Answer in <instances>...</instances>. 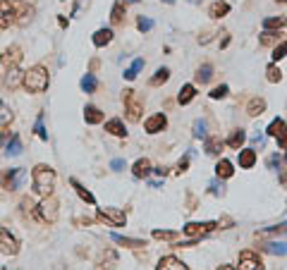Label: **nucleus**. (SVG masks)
I'll return each mask as SVG.
<instances>
[{
    "instance_id": "obj_58",
    "label": "nucleus",
    "mask_w": 287,
    "mask_h": 270,
    "mask_svg": "<svg viewBox=\"0 0 287 270\" xmlns=\"http://www.w3.org/2000/svg\"><path fill=\"white\" fill-rule=\"evenodd\" d=\"M2 141H5V134H0V144H2Z\"/></svg>"
},
{
    "instance_id": "obj_56",
    "label": "nucleus",
    "mask_w": 287,
    "mask_h": 270,
    "mask_svg": "<svg viewBox=\"0 0 287 270\" xmlns=\"http://www.w3.org/2000/svg\"><path fill=\"white\" fill-rule=\"evenodd\" d=\"M163 2H168V5H172V2H175V0H163Z\"/></svg>"
},
{
    "instance_id": "obj_22",
    "label": "nucleus",
    "mask_w": 287,
    "mask_h": 270,
    "mask_svg": "<svg viewBox=\"0 0 287 270\" xmlns=\"http://www.w3.org/2000/svg\"><path fill=\"white\" fill-rule=\"evenodd\" d=\"M132 172H134V177H139V180L148 177V174H151V160H148V158H139V160L134 162Z\"/></svg>"
},
{
    "instance_id": "obj_8",
    "label": "nucleus",
    "mask_w": 287,
    "mask_h": 270,
    "mask_svg": "<svg viewBox=\"0 0 287 270\" xmlns=\"http://www.w3.org/2000/svg\"><path fill=\"white\" fill-rule=\"evenodd\" d=\"M237 268L240 270H261L264 268V260H261V256H258L256 251L246 248V251L240 254V266H237Z\"/></svg>"
},
{
    "instance_id": "obj_53",
    "label": "nucleus",
    "mask_w": 287,
    "mask_h": 270,
    "mask_svg": "<svg viewBox=\"0 0 287 270\" xmlns=\"http://www.w3.org/2000/svg\"><path fill=\"white\" fill-rule=\"evenodd\" d=\"M22 208H24V213H34V201H32V198H24Z\"/></svg>"
},
{
    "instance_id": "obj_33",
    "label": "nucleus",
    "mask_w": 287,
    "mask_h": 270,
    "mask_svg": "<svg viewBox=\"0 0 287 270\" xmlns=\"http://www.w3.org/2000/svg\"><path fill=\"white\" fill-rule=\"evenodd\" d=\"M12 120H14V112L10 110L8 103H2V100H0V127H8Z\"/></svg>"
},
{
    "instance_id": "obj_42",
    "label": "nucleus",
    "mask_w": 287,
    "mask_h": 270,
    "mask_svg": "<svg viewBox=\"0 0 287 270\" xmlns=\"http://www.w3.org/2000/svg\"><path fill=\"white\" fill-rule=\"evenodd\" d=\"M273 234H285V225H280V227H268V230H261V232H256V237H273Z\"/></svg>"
},
{
    "instance_id": "obj_6",
    "label": "nucleus",
    "mask_w": 287,
    "mask_h": 270,
    "mask_svg": "<svg viewBox=\"0 0 287 270\" xmlns=\"http://www.w3.org/2000/svg\"><path fill=\"white\" fill-rule=\"evenodd\" d=\"M0 251H2L5 256H17V254H20V242H17V237L12 234L10 230H5V227H0Z\"/></svg>"
},
{
    "instance_id": "obj_24",
    "label": "nucleus",
    "mask_w": 287,
    "mask_h": 270,
    "mask_svg": "<svg viewBox=\"0 0 287 270\" xmlns=\"http://www.w3.org/2000/svg\"><path fill=\"white\" fill-rule=\"evenodd\" d=\"M244 141H246V132H244V130H234L230 136H228V146L234 148V151H240V148L244 146Z\"/></svg>"
},
{
    "instance_id": "obj_13",
    "label": "nucleus",
    "mask_w": 287,
    "mask_h": 270,
    "mask_svg": "<svg viewBox=\"0 0 287 270\" xmlns=\"http://www.w3.org/2000/svg\"><path fill=\"white\" fill-rule=\"evenodd\" d=\"M158 270H187L189 266L184 263V260L175 258V256H163V258L158 260V266H156Z\"/></svg>"
},
{
    "instance_id": "obj_19",
    "label": "nucleus",
    "mask_w": 287,
    "mask_h": 270,
    "mask_svg": "<svg viewBox=\"0 0 287 270\" xmlns=\"http://www.w3.org/2000/svg\"><path fill=\"white\" fill-rule=\"evenodd\" d=\"M106 132L112 134V136H118V139H124L127 136V130H124V124H122V120H108L106 122Z\"/></svg>"
},
{
    "instance_id": "obj_38",
    "label": "nucleus",
    "mask_w": 287,
    "mask_h": 270,
    "mask_svg": "<svg viewBox=\"0 0 287 270\" xmlns=\"http://www.w3.org/2000/svg\"><path fill=\"white\" fill-rule=\"evenodd\" d=\"M285 26V17H266L264 29H282Z\"/></svg>"
},
{
    "instance_id": "obj_48",
    "label": "nucleus",
    "mask_w": 287,
    "mask_h": 270,
    "mask_svg": "<svg viewBox=\"0 0 287 270\" xmlns=\"http://www.w3.org/2000/svg\"><path fill=\"white\" fill-rule=\"evenodd\" d=\"M124 168H127L124 158H115V160H110V170H115V172H122Z\"/></svg>"
},
{
    "instance_id": "obj_57",
    "label": "nucleus",
    "mask_w": 287,
    "mask_h": 270,
    "mask_svg": "<svg viewBox=\"0 0 287 270\" xmlns=\"http://www.w3.org/2000/svg\"><path fill=\"white\" fill-rule=\"evenodd\" d=\"M122 2H139V0H122Z\"/></svg>"
},
{
    "instance_id": "obj_43",
    "label": "nucleus",
    "mask_w": 287,
    "mask_h": 270,
    "mask_svg": "<svg viewBox=\"0 0 287 270\" xmlns=\"http://www.w3.org/2000/svg\"><path fill=\"white\" fill-rule=\"evenodd\" d=\"M17 17H20V20H14V22H20V24L32 22V17H34V8H32V5H29V8H24L22 12H17Z\"/></svg>"
},
{
    "instance_id": "obj_45",
    "label": "nucleus",
    "mask_w": 287,
    "mask_h": 270,
    "mask_svg": "<svg viewBox=\"0 0 287 270\" xmlns=\"http://www.w3.org/2000/svg\"><path fill=\"white\" fill-rule=\"evenodd\" d=\"M115 260H118V254L110 248V251H106V254L98 258V268H106V263H115Z\"/></svg>"
},
{
    "instance_id": "obj_27",
    "label": "nucleus",
    "mask_w": 287,
    "mask_h": 270,
    "mask_svg": "<svg viewBox=\"0 0 287 270\" xmlns=\"http://www.w3.org/2000/svg\"><path fill=\"white\" fill-rule=\"evenodd\" d=\"M204 151L208 153V156H220V151H222V141L218 139V136H206Z\"/></svg>"
},
{
    "instance_id": "obj_40",
    "label": "nucleus",
    "mask_w": 287,
    "mask_h": 270,
    "mask_svg": "<svg viewBox=\"0 0 287 270\" xmlns=\"http://www.w3.org/2000/svg\"><path fill=\"white\" fill-rule=\"evenodd\" d=\"M278 36H280L278 32L264 29V34H261V38H258V41H261V46H270V44H276V41H278Z\"/></svg>"
},
{
    "instance_id": "obj_51",
    "label": "nucleus",
    "mask_w": 287,
    "mask_h": 270,
    "mask_svg": "<svg viewBox=\"0 0 287 270\" xmlns=\"http://www.w3.org/2000/svg\"><path fill=\"white\" fill-rule=\"evenodd\" d=\"M268 168H270V170L282 168V156H270V158H268Z\"/></svg>"
},
{
    "instance_id": "obj_54",
    "label": "nucleus",
    "mask_w": 287,
    "mask_h": 270,
    "mask_svg": "<svg viewBox=\"0 0 287 270\" xmlns=\"http://www.w3.org/2000/svg\"><path fill=\"white\" fill-rule=\"evenodd\" d=\"M151 172H156L158 177H166V174H168V168H166V165H158V168H154Z\"/></svg>"
},
{
    "instance_id": "obj_5",
    "label": "nucleus",
    "mask_w": 287,
    "mask_h": 270,
    "mask_svg": "<svg viewBox=\"0 0 287 270\" xmlns=\"http://www.w3.org/2000/svg\"><path fill=\"white\" fill-rule=\"evenodd\" d=\"M24 180H26V170L24 168H10L8 172L2 174V186L8 192H17V189H22Z\"/></svg>"
},
{
    "instance_id": "obj_41",
    "label": "nucleus",
    "mask_w": 287,
    "mask_h": 270,
    "mask_svg": "<svg viewBox=\"0 0 287 270\" xmlns=\"http://www.w3.org/2000/svg\"><path fill=\"white\" fill-rule=\"evenodd\" d=\"M194 136H196V139H206V136H208V132H206V120H196V122H194Z\"/></svg>"
},
{
    "instance_id": "obj_14",
    "label": "nucleus",
    "mask_w": 287,
    "mask_h": 270,
    "mask_svg": "<svg viewBox=\"0 0 287 270\" xmlns=\"http://www.w3.org/2000/svg\"><path fill=\"white\" fill-rule=\"evenodd\" d=\"M22 70H20V65L17 67H8V76H5V84H8V88H20L22 86Z\"/></svg>"
},
{
    "instance_id": "obj_4",
    "label": "nucleus",
    "mask_w": 287,
    "mask_h": 270,
    "mask_svg": "<svg viewBox=\"0 0 287 270\" xmlns=\"http://www.w3.org/2000/svg\"><path fill=\"white\" fill-rule=\"evenodd\" d=\"M34 216L38 218L41 222H48V225H53L58 220V201L53 198V196L48 194L44 196V201L34 208Z\"/></svg>"
},
{
    "instance_id": "obj_46",
    "label": "nucleus",
    "mask_w": 287,
    "mask_h": 270,
    "mask_svg": "<svg viewBox=\"0 0 287 270\" xmlns=\"http://www.w3.org/2000/svg\"><path fill=\"white\" fill-rule=\"evenodd\" d=\"M136 29H139V32H151V29H154V20L139 17V20H136Z\"/></svg>"
},
{
    "instance_id": "obj_23",
    "label": "nucleus",
    "mask_w": 287,
    "mask_h": 270,
    "mask_svg": "<svg viewBox=\"0 0 287 270\" xmlns=\"http://www.w3.org/2000/svg\"><path fill=\"white\" fill-rule=\"evenodd\" d=\"M194 96H196L194 84H184V86L180 88V94H177V103H180V106H187V103L194 100Z\"/></svg>"
},
{
    "instance_id": "obj_29",
    "label": "nucleus",
    "mask_w": 287,
    "mask_h": 270,
    "mask_svg": "<svg viewBox=\"0 0 287 270\" xmlns=\"http://www.w3.org/2000/svg\"><path fill=\"white\" fill-rule=\"evenodd\" d=\"M110 41H112L110 29H98V32L94 34V46H96V48H103V46H108Z\"/></svg>"
},
{
    "instance_id": "obj_47",
    "label": "nucleus",
    "mask_w": 287,
    "mask_h": 270,
    "mask_svg": "<svg viewBox=\"0 0 287 270\" xmlns=\"http://www.w3.org/2000/svg\"><path fill=\"white\" fill-rule=\"evenodd\" d=\"M154 237L156 239H175L177 232L175 230H154Z\"/></svg>"
},
{
    "instance_id": "obj_35",
    "label": "nucleus",
    "mask_w": 287,
    "mask_h": 270,
    "mask_svg": "<svg viewBox=\"0 0 287 270\" xmlns=\"http://www.w3.org/2000/svg\"><path fill=\"white\" fill-rule=\"evenodd\" d=\"M266 76H268V82H270V84L282 82V72H280V67H278L276 62H270V65L266 67Z\"/></svg>"
},
{
    "instance_id": "obj_44",
    "label": "nucleus",
    "mask_w": 287,
    "mask_h": 270,
    "mask_svg": "<svg viewBox=\"0 0 287 270\" xmlns=\"http://www.w3.org/2000/svg\"><path fill=\"white\" fill-rule=\"evenodd\" d=\"M228 91H230V88H228V84H220V86H216V88H213V91H210L208 96L213 98V100H220V98L228 96Z\"/></svg>"
},
{
    "instance_id": "obj_39",
    "label": "nucleus",
    "mask_w": 287,
    "mask_h": 270,
    "mask_svg": "<svg viewBox=\"0 0 287 270\" xmlns=\"http://www.w3.org/2000/svg\"><path fill=\"white\" fill-rule=\"evenodd\" d=\"M34 132H36V136H38L41 141H48V132H46V127H44V115H38V118H36Z\"/></svg>"
},
{
    "instance_id": "obj_37",
    "label": "nucleus",
    "mask_w": 287,
    "mask_h": 270,
    "mask_svg": "<svg viewBox=\"0 0 287 270\" xmlns=\"http://www.w3.org/2000/svg\"><path fill=\"white\" fill-rule=\"evenodd\" d=\"M264 251H268V254H273V256H285L287 248L285 244L280 242V244H276V242H270V244H264Z\"/></svg>"
},
{
    "instance_id": "obj_49",
    "label": "nucleus",
    "mask_w": 287,
    "mask_h": 270,
    "mask_svg": "<svg viewBox=\"0 0 287 270\" xmlns=\"http://www.w3.org/2000/svg\"><path fill=\"white\" fill-rule=\"evenodd\" d=\"M187 168H189V153L187 156H184V158H182V160L177 162V168H175V172L177 174H182V172H187Z\"/></svg>"
},
{
    "instance_id": "obj_20",
    "label": "nucleus",
    "mask_w": 287,
    "mask_h": 270,
    "mask_svg": "<svg viewBox=\"0 0 287 270\" xmlns=\"http://www.w3.org/2000/svg\"><path fill=\"white\" fill-rule=\"evenodd\" d=\"M266 134H268V136H276V139H285V120L276 118L270 124H268Z\"/></svg>"
},
{
    "instance_id": "obj_21",
    "label": "nucleus",
    "mask_w": 287,
    "mask_h": 270,
    "mask_svg": "<svg viewBox=\"0 0 287 270\" xmlns=\"http://www.w3.org/2000/svg\"><path fill=\"white\" fill-rule=\"evenodd\" d=\"M266 112V100L264 98H252L249 106H246V115L249 118H261Z\"/></svg>"
},
{
    "instance_id": "obj_59",
    "label": "nucleus",
    "mask_w": 287,
    "mask_h": 270,
    "mask_svg": "<svg viewBox=\"0 0 287 270\" xmlns=\"http://www.w3.org/2000/svg\"><path fill=\"white\" fill-rule=\"evenodd\" d=\"M189 2H194V5H196V2H201V0H189Z\"/></svg>"
},
{
    "instance_id": "obj_12",
    "label": "nucleus",
    "mask_w": 287,
    "mask_h": 270,
    "mask_svg": "<svg viewBox=\"0 0 287 270\" xmlns=\"http://www.w3.org/2000/svg\"><path fill=\"white\" fill-rule=\"evenodd\" d=\"M14 17H17V10L10 0H2L0 2V29H8L10 24H14Z\"/></svg>"
},
{
    "instance_id": "obj_30",
    "label": "nucleus",
    "mask_w": 287,
    "mask_h": 270,
    "mask_svg": "<svg viewBox=\"0 0 287 270\" xmlns=\"http://www.w3.org/2000/svg\"><path fill=\"white\" fill-rule=\"evenodd\" d=\"M168 79H170V70H168V67H158L156 74L148 79V84H151V86H160V84H166Z\"/></svg>"
},
{
    "instance_id": "obj_32",
    "label": "nucleus",
    "mask_w": 287,
    "mask_h": 270,
    "mask_svg": "<svg viewBox=\"0 0 287 270\" xmlns=\"http://www.w3.org/2000/svg\"><path fill=\"white\" fill-rule=\"evenodd\" d=\"M20 153H22V139H20L17 134H12L10 144H8V148H5V156L14 158V156H20Z\"/></svg>"
},
{
    "instance_id": "obj_28",
    "label": "nucleus",
    "mask_w": 287,
    "mask_h": 270,
    "mask_svg": "<svg viewBox=\"0 0 287 270\" xmlns=\"http://www.w3.org/2000/svg\"><path fill=\"white\" fill-rule=\"evenodd\" d=\"M79 86H82V91H84V94H94V91L98 88V79H96V76H94L91 72H88V74L82 76Z\"/></svg>"
},
{
    "instance_id": "obj_60",
    "label": "nucleus",
    "mask_w": 287,
    "mask_h": 270,
    "mask_svg": "<svg viewBox=\"0 0 287 270\" xmlns=\"http://www.w3.org/2000/svg\"><path fill=\"white\" fill-rule=\"evenodd\" d=\"M10 2H17V0H10Z\"/></svg>"
},
{
    "instance_id": "obj_9",
    "label": "nucleus",
    "mask_w": 287,
    "mask_h": 270,
    "mask_svg": "<svg viewBox=\"0 0 287 270\" xmlns=\"http://www.w3.org/2000/svg\"><path fill=\"white\" fill-rule=\"evenodd\" d=\"M98 220H106L112 227H122L127 222V216L122 213L120 208H98Z\"/></svg>"
},
{
    "instance_id": "obj_52",
    "label": "nucleus",
    "mask_w": 287,
    "mask_h": 270,
    "mask_svg": "<svg viewBox=\"0 0 287 270\" xmlns=\"http://www.w3.org/2000/svg\"><path fill=\"white\" fill-rule=\"evenodd\" d=\"M208 192H210V194H213V196H220V194H222V184H218V182H210V184H208Z\"/></svg>"
},
{
    "instance_id": "obj_36",
    "label": "nucleus",
    "mask_w": 287,
    "mask_h": 270,
    "mask_svg": "<svg viewBox=\"0 0 287 270\" xmlns=\"http://www.w3.org/2000/svg\"><path fill=\"white\" fill-rule=\"evenodd\" d=\"M196 82H199V84H206V82H210V76H213V67L208 65V62H206V65H201L199 70H196Z\"/></svg>"
},
{
    "instance_id": "obj_3",
    "label": "nucleus",
    "mask_w": 287,
    "mask_h": 270,
    "mask_svg": "<svg viewBox=\"0 0 287 270\" xmlns=\"http://www.w3.org/2000/svg\"><path fill=\"white\" fill-rule=\"evenodd\" d=\"M122 103H124V115L130 122H139L144 112V100L136 96V91L132 88H124L122 91Z\"/></svg>"
},
{
    "instance_id": "obj_26",
    "label": "nucleus",
    "mask_w": 287,
    "mask_h": 270,
    "mask_svg": "<svg viewBox=\"0 0 287 270\" xmlns=\"http://www.w3.org/2000/svg\"><path fill=\"white\" fill-rule=\"evenodd\" d=\"M84 120H86V124H100L103 122V112L96 106H86L84 108Z\"/></svg>"
},
{
    "instance_id": "obj_31",
    "label": "nucleus",
    "mask_w": 287,
    "mask_h": 270,
    "mask_svg": "<svg viewBox=\"0 0 287 270\" xmlns=\"http://www.w3.org/2000/svg\"><path fill=\"white\" fill-rule=\"evenodd\" d=\"M124 17H127V14H124V2H115V5H112V10H110V22L112 24H122L124 22Z\"/></svg>"
},
{
    "instance_id": "obj_55",
    "label": "nucleus",
    "mask_w": 287,
    "mask_h": 270,
    "mask_svg": "<svg viewBox=\"0 0 287 270\" xmlns=\"http://www.w3.org/2000/svg\"><path fill=\"white\" fill-rule=\"evenodd\" d=\"M58 24H60V26H62V29H65V26H67V20H65V17H62V14H60V17H58Z\"/></svg>"
},
{
    "instance_id": "obj_25",
    "label": "nucleus",
    "mask_w": 287,
    "mask_h": 270,
    "mask_svg": "<svg viewBox=\"0 0 287 270\" xmlns=\"http://www.w3.org/2000/svg\"><path fill=\"white\" fill-rule=\"evenodd\" d=\"M228 12H230V5L222 2V0H218V2H213L208 8V17L210 20H220V17H225Z\"/></svg>"
},
{
    "instance_id": "obj_18",
    "label": "nucleus",
    "mask_w": 287,
    "mask_h": 270,
    "mask_svg": "<svg viewBox=\"0 0 287 270\" xmlns=\"http://www.w3.org/2000/svg\"><path fill=\"white\" fill-rule=\"evenodd\" d=\"M70 184H72V189H74V192L79 194V198H82V201H86L88 206H94V204H96V196L91 194V192H88V189L84 186V184H79L77 180H74V177L70 180Z\"/></svg>"
},
{
    "instance_id": "obj_1",
    "label": "nucleus",
    "mask_w": 287,
    "mask_h": 270,
    "mask_svg": "<svg viewBox=\"0 0 287 270\" xmlns=\"http://www.w3.org/2000/svg\"><path fill=\"white\" fill-rule=\"evenodd\" d=\"M32 182H34V192L41 196H48L53 194V189H56V170L50 168V165H36L32 172Z\"/></svg>"
},
{
    "instance_id": "obj_50",
    "label": "nucleus",
    "mask_w": 287,
    "mask_h": 270,
    "mask_svg": "<svg viewBox=\"0 0 287 270\" xmlns=\"http://www.w3.org/2000/svg\"><path fill=\"white\" fill-rule=\"evenodd\" d=\"M285 50H287V46L285 44H280L276 48V50H273V62H278V60H282V58H285Z\"/></svg>"
},
{
    "instance_id": "obj_15",
    "label": "nucleus",
    "mask_w": 287,
    "mask_h": 270,
    "mask_svg": "<svg viewBox=\"0 0 287 270\" xmlns=\"http://www.w3.org/2000/svg\"><path fill=\"white\" fill-rule=\"evenodd\" d=\"M240 168H244V170H249V168H254L256 165V151L254 148H240Z\"/></svg>"
},
{
    "instance_id": "obj_16",
    "label": "nucleus",
    "mask_w": 287,
    "mask_h": 270,
    "mask_svg": "<svg viewBox=\"0 0 287 270\" xmlns=\"http://www.w3.org/2000/svg\"><path fill=\"white\" fill-rule=\"evenodd\" d=\"M216 174H218L220 180H230L232 174H234V165H232L228 158H220V160L216 162Z\"/></svg>"
},
{
    "instance_id": "obj_11",
    "label": "nucleus",
    "mask_w": 287,
    "mask_h": 270,
    "mask_svg": "<svg viewBox=\"0 0 287 270\" xmlns=\"http://www.w3.org/2000/svg\"><path fill=\"white\" fill-rule=\"evenodd\" d=\"M166 127H168V118L163 112H156V115H151V118L144 122V130L148 132V134H160Z\"/></svg>"
},
{
    "instance_id": "obj_34",
    "label": "nucleus",
    "mask_w": 287,
    "mask_h": 270,
    "mask_svg": "<svg viewBox=\"0 0 287 270\" xmlns=\"http://www.w3.org/2000/svg\"><path fill=\"white\" fill-rule=\"evenodd\" d=\"M142 67H144V58H136V60L132 62V67H130V70H124V79H127V82H134L136 74L142 72Z\"/></svg>"
},
{
    "instance_id": "obj_17",
    "label": "nucleus",
    "mask_w": 287,
    "mask_h": 270,
    "mask_svg": "<svg viewBox=\"0 0 287 270\" xmlns=\"http://www.w3.org/2000/svg\"><path fill=\"white\" fill-rule=\"evenodd\" d=\"M110 239L120 246H130V248H142L146 246V239H132V237H122V234H110Z\"/></svg>"
},
{
    "instance_id": "obj_7",
    "label": "nucleus",
    "mask_w": 287,
    "mask_h": 270,
    "mask_svg": "<svg viewBox=\"0 0 287 270\" xmlns=\"http://www.w3.org/2000/svg\"><path fill=\"white\" fill-rule=\"evenodd\" d=\"M216 227H218V222H213V220H208V222H187V225L182 227V232L187 237H206Z\"/></svg>"
},
{
    "instance_id": "obj_2",
    "label": "nucleus",
    "mask_w": 287,
    "mask_h": 270,
    "mask_svg": "<svg viewBox=\"0 0 287 270\" xmlns=\"http://www.w3.org/2000/svg\"><path fill=\"white\" fill-rule=\"evenodd\" d=\"M22 84L29 94H44L48 84H50V76H48V70L41 65H34L29 72L22 74Z\"/></svg>"
},
{
    "instance_id": "obj_10",
    "label": "nucleus",
    "mask_w": 287,
    "mask_h": 270,
    "mask_svg": "<svg viewBox=\"0 0 287 270\" xmlns=\"http://www.w3.org/2000/svg\"><path fill=\"white\" fill-rule=\"evenodd\" d=\"M22 48L20 46H10V48H5L2 50V55H0V62H2V67L8 70V67H17L20 62H22Z\"/></svg>"
}]
</instances>
